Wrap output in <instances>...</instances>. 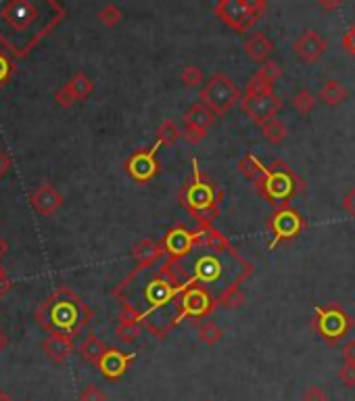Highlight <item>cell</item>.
Masks as SVG:
<instances>
[{"mask_svg": "<svg viewBox=\"0 0 355 401\" xmlns=\"http://www.w3.org/2000/svg\"><path fill=\"white\" fill-rule=\"evenodd\" d=\"M184 288L186 282L180 280L174 262L164 258L157 266L134 267L113 288V297L136 316L140 326L157 339H166L182 322L180 295Z\"/></svg>", "mask_w": 355, "mask_h": 401, "instance_id": "obj_1", "label": "cell"}, {"mask_svg": "<svg viewBox=\"0 0 355 401\" xmlns=\"http://www.w3.org/2000/svg\"><path fill=\"white\" fill-rule=\"evenodd\" d=\"M67 17L57 0H0V48L25 59Z\"/></svg>", "mask_w": 355, "mask_h": 401, "instance_id": "obj_2", "label": "cell"}, {"mask_svg": "<svg viewBox=\"0 0 355 401\" xmlns=\"http://www.w3.org/2000/svg\"><path fill=\"white\" fill-rule=\"evenodd\" d=\"M174 269L184 282L203 286L213 299L232 284H240L253 266L245 262L234 247L228 249H207L194 247L186 258L174 262Z\"/></svg>", "mask_w": 355, "mask_h": 401, "instance_id": "obj_3", "label": "cell"}, {"mask_svg": "<svg viewBox=\"0 0 355 401\" xmlns=\"http://www.w3.org/2000/svg\"><path fill=\"white\" fill-rule=\"evenodd\" d=\"M92 307L69 286H59L34 311L36 322L50 335L78 337L92 320Z\"/></svg>", "mask_w": 355, "mask_h": 401, "instance_id": "obj_4", "label": "cell"}, {"mask_svg": "<svg viewBox=\"0 0 355 401\" xmlns=\"http://www.w3.org/2000/svg\"><path fill=\"white\" fill-rule=\"evenodd\" d=\"M190 165H192V176L182 184L178 201L188 211V216L196 220L198 226L211 224L219 216L222 190L203 174L196 159H192Z\"/></svg>", "mask_w": 355, "mask_h": 401, "instance_id": "obj_5", "label": "cell"}, {"mask_svg": "<svg viewBox=\"0 0 355 401\" xmlns=\"http://www.w3.org/2000/svg\"><path fill=\"white\" fill-rule=\"evenodd\" d=\"M198 99H201L198 103H203L217 118V115H226L240 101V90L226 73L217 71L201 88Z\"/></svg>", "mask_w": 355, "mask_h": 401, "instance_id": "obj_6", "label": "cell"}, {"mask_svg": "<svg viewBox=\"0 0 355 401\" xmlns=\"http://www.w3.org/2000/svg\"><path fill=\"white\" fill-rule=\"evenodd\" d=\"M266 8H268V4L263 0H255V2H249V0H219L213 6V13L226 25H230L232 29L245 34L259 21V17L266 13Z\"/></svg>", "mask_w": 355, "mask_h": 401, "instance_id": "obj_7", "label": "cell"}, {"mask_svg": "<svg viewBox=\"0 0 355 401\" xmlns=\"http://www.w3.org/2000/svg\"><path fill=\"white\" fill-rule=\"evenodd\" d=\"M255 186L270 203H284L295 192V178L284 163H272Z\"/></svg>", "mask_w": 355, "mask_h": 401, "instance_id": "obj_8", "label": "cell"}, {"mask_svg": "<svg viewBox=\"0 0 355 401\" xmlns=\"http://www.w3.org/2000/svg\"><path fill=\"white\" fill-rule=\"evenodd\" d=\"M238 103H240L242 113L257 126H261L268 120L276 118V113L282 107V101L274 94V90H270V92H251V94L245 92V97H240Z\"/></svg>", "mask_w": 355, "mask_h": 401, "instance_id": "obj_9", "label": "cell"}, {"mask_svg": "<svg viewBox=\"0 0 355 401\" xmlns=\"http://www.w3.org/2000/svg\"><path fill=\"white\" fill-rule=\"evenodd\" d=\"M217 307L215 299L198 284L186 282V288L180 295V316L190 318V320H201L213 314V309Z\"/></svg>", "mask_w": 355, "mask_h": 401, "instance_id": "obj_10", "label": "cell"}, {"mask_svg": "<svg viewBox=\"0 0 355 401\" xmlns=\"http://www.w3.org/2000/svg\"><path fill=\"white\" fill-rule=\"evenodd\" d=\"M198 239H201V228L188 230L186 226L176 224L174 228H170V230L166 232V237H164L159 243H161V249H164L166 260L178 262V260L186 258V255L196 247Z\"/></svg>", "mask_w": 355, "mask_h": 401, "instance_id": "obj_11", "label": "cell"}, {"mask_svg": "<svg viewBox=\"0 0 355 401\" xmlns=\"http://www.w3.org/2000/svg\"><path fill=\"white\" fill-rule=\"evenodd\" d=\"M159 148H161V144L155 142L151 148L136 150V153L126 161V171H128V176H130L132 180H136L138 184L151 182V180L159 174V169H161V165H159V161H157V150H159Z\"/></svg>", "mask_w": 355, "mask_h": 401, "instance_id": "obj_12", "label": "cell"}, {"mask_svg": "<svg viewBox=\"0 0 355 401\" xmlns=\"http://www.w3.org/2000/svg\"><path fill=\"white\" fill-rule=\"evenodd\" d=\"M328 48V42L324 40L322 34L314 31V29H305L295 42H293V50L295 55L303 61V63H316L324 57Z\"/></svg>", "mask_w": 355, "mask_h": 401, "instance_id": "obj_13", "label": "cell"}, {"mask_svg": "<svg viewBox=\"0 0 355 401\" xmlns=\"http://www.w3.org/2000/svg\"><path fill=\"white\" fill-rule=\"evenodd\" d=\"M134 360H136V353H124L117 347H107V351L99 360L96 368H99V372L103 377H107L111 381H117L128 372V368H130V364Z\"/></svg>", "mask_w": 355, "mask_h": 401, "instance_id": "obj_14", "label": "cell"}, {"mask_svg": "<svg viewBox=\"0 0 355 401\" xmlns=\"http://www.w3.org/2000/svg\"><path fill=\"white\" fill-rule=\"evenodd\" d=\"M65 199L63 195L52 186V184H40L36 190H31L29 195V205L40 213V216H52L63 207Z\"/></svg>", "mask_w": 355, "mask_h": 401, "instance_id": "obj_15", "label": "cell"}, {"mask_svg": "<svg viewBox=\"0 0 355 401\" xmlns=\"http://www.w3.org/2000/svg\"><path fill=\"white\" fill-rule=\"evenodd\" d=\"M270 228L274 232V243H272V247H274L280 241L297 237L301 232V228H303V222H301V218L293 209H280V211H276L272 216Z\"/></svg>", "mask_w": 355, "mask_h": 401, "instance_id": "obj_16", "label": "cell"}, {"mask_svg": "<svg viewBox=\"0 0 355 401\" xmlns=\"http://www.w3.org/2000/svg\"><path fill=\"white\" fill-rule=\"evenodd\" d=\"M347 324H349V318L347 314L339 311V309H331V311H322L318 309V322L316 326L320 328V332L328 339H339L343 332H347Z\"/></svg>", "mask_w": 355, "mask_h": 401, "instance_id": "obj_17", "label": "cell"}, {"mask_svg": "<svg viewBox=\"0 0 355 401\" xmlns=\"http://www.w3.org/2000/svg\"><path fill=\"white\" fill-rule=\"evenodd\" d=\"M42 351L48 356V360H52L55 364H63L69 360V356L75 351V343L73 339L69 337H63V335H48L44 341H42Z\"/></svg>", "mask_w": 355, "mask_h": 401, "instance_id": "obj_18", "label": "cell"}, {"mask_svg": "<svg viewBox=\"0 0 355 401\" xmlns=\"http://www.w3.org/2000/svg\"><path fill=\"white\" fill-rule=\"evenodd\" d=\"M132 258L136 262V267H153L157 266L166 255H164V249H161L159 241L145 239V241H140V243H136L132 247Z\"/></svg>", "mask_w": 355, "mask_h": 401, "instance_id": "obj_19", "label": "cell"}, {"mask_svg": "<svg viewBox=\"0 0 355 401\" xmlns=\"http://www.w3.org/2000/svg\"><path fill=\"white\" fill-rule=\"evenodd\" d=\"M242 48H245V52H247L253 61H257V63L263 65L266 61H270V57H272V52H274V42H272L263 31H255V34H251V36L245 40Z\"/></svg>", "mask_w": 355, "mask_h": 401, "instance_id": "obj_20", "label": "cell"}, {"mask_svg": "<svg viewBox=\"0 0 355 401\" xmlns=\"http://www.w3.org/2000/svg\"><path fill=\"white\" fill-rule=\"evenodd\" d=\"M215 115L203 105V103H194L182 118V128H194V130H203L207 132L213 124Z\"/></svg>", "mask_w": 355, "mask_h": 401, "instance_id": "obj_21", "label": "cell"}, {"mask_svg": "<svg viewBox=\"0 0 355 401\" xmlns=\"http://www.w3.org/2000/svg\"><path fill=\"white\" fill-rule=\"evenodd\" d=\"M318 97L326 107H339L347 101V88L339 80H328L322 84Z\"/></svg>", "mask_w": 355, "mask_h": 401, "instance_id": "obj_22", "label": "cell"}, {"mask_svg": "<svg viewBox=\"0 0 355 401\" xmlns=\"http://www.w3.org/2000/svg\"><path fill=\"white\" fill-rule=\"evenodd\" d=\"M78 351H80V356H82L84 362L96 366L99 360L103 358V353L107 351V347H105V343H103L96 335H88V337L80 343Z\"/></svg>", "mask_w": 355, "mask_h": 401, "instance_id": "obj_23", "label": "cell"}, {"mask_svg": "<svg viewBox=\"0 0 355 401\" xmlns=\"http://www.w3.org/2000/svg\"><path fill=\"white\" fill-rule=\"evenodd\" d=\"M65 88L71 92V97H73L75 103H78V101H86V99L94 92V82H92L84 71H78V73L65 84Z\"/></svg>", "mask_w": 355, "mask_h": 401, "instance_id": "obj_24", "label": "cell"}, {"mask_svg": "<svg viewBox=\"0 0 355 401\" xmlns=\"http://www.w3.org/2000/svg\"><path fill=\"white\" fill-rule=\"evenodd\" d=\"M245 301H247V295L242 293L240 284H232L215 297V303L226 309H238L245 305Z\"/></svg>", "mask_w": 355, "mask_h": 401, "instance_id": "obj_25", "label": "cell"}, {"mask_svg": "<svg viewBox=\"0 0 355 401\" xmlns=\"http://www.w3.org/2000/svg\"><path fill=\"white\" fill-rule=\"evenodd\" d=\"M259 128H261L263 138H266L270 144H282V142L287 140V136H289V128H287V124H284V122H280L278 118L268 120V122H266V124H261Z\"/></svg>", "mask_w": 355, "mask_h": 401, "instance_id": "obj_26", "label": "cell"}, {"mask_svg": "<svg viewBox=\"0 0 355 401\" xmlns=\"http://www.w3.org/2000/svg\"><path fill=\"white\" fill-rule=\"evenodd\" d=\"M140 335H143V326L138 322H134V320H119L117 326H115V337L126 345L138 341Z\"/></svg>", "mask_w": 355, "mask_h": 401, "instance_id": "obj_27", "label": "cell"}, {"mask_svg": "<svg viewBox=\"0 0 355 401\" xmlns=\"http://www.w3.org/2000/svg\"><path fill=\"white\" fill-rule=\"evenodd\" d=\"M157 142L161 144V146H172V144H176L178 140L182 138V128L178 126L174 120H166V122H161V126L157 128Z\"/></svg>", "mask_w": 355, "mask_h": 401, "instance_id": "obj_28", "label": "cell"}, {"mask_svg": "<svg viewBox=\"0 0 355 401\" xmlns=\"http://www.w3.org/2000/svg\"><path fill=\"white\" fill-rule=\"evenodd\" d=\"M280 76H282V67H280L276 61H266V63L257 69V73L253 76V80H257V82L263 84V86L274 88V82H276Z\"/></svg>", "mask_w": 355, "mask_h": 401, "instance_id": "obj_29", "label": "cell"}, {"mask_svg": "<svg viewBox=\"0 0 355 401\" xmlns=\"http://www.w3.org/2000/svg\"><path fill=\"white\" fill-rule=\"evenodd\" d=\"M238 169H240V174H245L253 184H257V182L261 180L263 171H266V167H263V165L259 163V159L253 157V155H247L245 159H240V161H238Z\"/></svg>", "mask_w": 355, "mask_h": 401, "instance_id": "obj_30", "label": "cell"}, {"mask_svg": "<svg viewBox=\"0 0 355 401\" xmlns=\"http://www.w3.org/2000/svg\"><path fill=\"white\" fill-rule=\"evenodd\" d=\"M198 339H201V343L213 347V345H217V343L224 339V330H222L215 322L207 320V322H203V324L198 326Z\"/></svg>", "mask_w": 355, "mask_h": 401, "instance_id": "obj_31", "label": "cell"}, {"mask_svg": "<svg viewBox=\"0 0 355 401\" xmlns=\"http://www.w3.org/2000/svg\"><path fill=\"white\" fill-rule=\"evenodd\" d=\"M293 109L295 111H299L301 115H310L312 111H314V107H316V97L307 90V88H303V90H299L295 97H293Z\"/></svg>", "mask_w": 355, "mask_h": 401, "instance_id": "obj_32", "label": "cell"}, {"mask_svg": "<svg viewBox=\"0 0 355 401\" xmlns=\"http://www.w3.org/2000/svg\"><path fill=\"white\" fill-rule=\"evenodd\" d=\"M122 19H124V13H122V8H119L117 4H113V2L105 4V6L99 10V21H101L105 27H115Z\"/></svg>", "mask_w": 355, "mask_h": 401, "instance_id": "obj_33", "label": "cell"}, {"mask_svg": "<svg viewBox=\"0 0 355 401\" xmlns=\"http://www.w3.org/2000/svg\"><path fill=\"white\" fill-rule=\"evenodd\" d=\"M180 80H182V84L188 86V88H198V86L203 84L205 76H203V69H201L198 65H188V67L182 69Z\"/></svg>", "mask_w": 355, "mask_h": 401, "instance_id": "obj_34", "label": "cell"}, {"mask_svg": "<svg viewBox=\"0 0 355 401\" xmlns=\"http://www.w3.org/2000/svg\"><path fill=\"white\" fill-rule=\"evenodd\" d=\"M13 76H15V63H13V59L0 48V90L13 80Z\"/></svg>", "mask_w": 355, "mask_h": 401, "instance_id": "obj_35", "label": "cell"}, {"mask_svg": "<svg viewBox=\"0 0 355 401\" xmlns=\"http://www.w3.org/2000/svg\"><path fill=\"white\" fill-rule=\"evenodd\" d=\"M80 401H107V395L99 385L90 383L80 391Z\"/></svg>", "mask_w": 355, "mask_h": 401, "instance_id": "obj_36", "label": "cell"}, {"mask_svg": "<svg viewBox=\"0 0 355 401\" xmlns=\"http://www.w3.org/2000/svg\"><path fill=\"white\" fill-rule=\"evenodd\" d=\"M339 381H341V385H345V387L354 389L355 387V364H345V362H343V366L339 368Z\"/></svg>", "mask_w": 355, "mask_h": 401, "instance_id": "obj_37", "label": "cell"}, {"mask_svg": "<svg viewBox=\"0 0 355 401\" xmlns=\"http://www.w3.org/2000/svg\"><path fill=\"white\" fill-rule=\"evenodd\" d=\"M301 401H331V400H328V393H326L322 387L312 385V387H307V389L303 391Z\"/></svg>", "mask_w": 355, "mask_h": 401, "instance_id": "obj_38", "label": "cell"}, {"mask_svg": "<svg viewBox=\"0 0 355 401\" xmlns=\"http://www.w3.org/2000/svg\"><path fill=\"white\" fill-rule=\"evenodd\" d=\"M52 99H55V103H57L59 107H63V109H69L71 105H75V99H73V97H71V92L65 88V84H63V86L55 92V97H52Z\"/></svg>", "mask_w": 355, "mask_h": 401, "instance_id": "obj_39", "label": "cell"}, {"mask_svg": "<svg viewBox=\"0 0 355 401\" xmlns=\"http://www.w3.org/2000/svg\"><path fill=\"white\" fill-rule=\"evenodd\" d=\"M205 136H207V132H203V130L182 128V138H186V142H190V144H198V142H203Z\"/></svg>", "mask_w": 355, "mask_h": 401, "instance_id": "obj_40", "label": "cell"}, {"mask_svg": "<svg viewBox=\"0 0 355 401\" xmlns=\"http://www.w3.org/2000/svg\"><path fill=\"white\" fill-rule=\"evenodd\" d=\"M341 44H343V48L349 52V55H354L355 57V23L343 34V40H341Z\"/></svg>", "mask_w": 355, "mask_h": 401, "instance_id": "obj_41", "label": "cell"}, {"mask_svg": "<svg viewBox=\"0 0 355 401\" xmlns=\"http://www.w3.org/2000/svg\"><path fill=\"white\" fill-rule=\"evenodd\" d=\"M10 286H13V282H10V278H8L6 269H4L2 264H0V299L10 290Z\"/></svg>", "mask_w": 355, "mask_h": 401, "instance_id": "obj_42", "label": "cell"}, {"mask_svg": "<svg viewBox=\"0 0 355 401\" xmlns=\"http://www.w3.org/2000/svg\"><path fill=\"white\" fill-rule=\"evenodd\" d=\"M343 209H345L352 218H355V188H352V190L345 195V199H343Z\"/></svg>", "mask_w": 355, "mask_h": 401, "instance_id": "obj_43", "label": "cell"}, {"mask_svg": "<svg viewBox=\"0 0 355 401\" xmlns=\"http://www.w3.org/2000/svg\"><path fill=\"white\" fill-rule=\"evenodd\" d=\"M341 356H343V362H345V364H355V341H349V343L343 347Z\"/></svg>", "mask_w": 355, "mask_h": 401, "instance_id": "obj_44", "label": "cell"}, {"mask_svg": "<svg viewBox=\"0 0 355 401\" xmlns=\"http://www.w3.org/2000/svg\"><path fill=\"white\" fill-rule=\"evenodd\" d=\"M10 165H13V161H10V157L0 148V178H4L6 174H8V169H10Z\"/></svg>", "mask_w": 355, "mask_h": 401, "instance_id": "obj_45", "label": "cell"}, {"mask_svg": "<svg viewBox=\"0 0 355 401\" xmlns=\"http://www.w3.org/2000/svg\"><path fill=\"white\" fill-rule=\"evenodd\" d=\"M6 251H8V243H6V241H4V239L0 237V260H2L4 255H6Z\"/></svg>", "mask_w": 355, "mask_h": 401, "instance_id": "obj_46", "label": "cell"}, {"mask_svg": "<svg viewBox=\"0 0 355 401\" xmlns=\"http://www.w3.org/2000/svg\"><path fill=\"white\" fill-rule=\"evenodd\" d=\"M6 345H8V337L0 330V351H4V349H6Z\"/></svg>", "mask_w": 355, "mask_h": 401, "instance_id": "obj_47", "label": "cell"}, {"mask_svg": "<svg viewBox=\"0 0 355 401\" xmlns=\"http://www.w3.org/2000/svg\"><path fill=\"white\" fill-rule=\"evenodd\" d=\"M337 6H339V2H322V8H328V10L337 8Z\"/></svg>", "mask_w": 355, "mask_h": 401, "instance_id": "obj_48", "label": "cell"}, {"mask_svg": "<svg viewBox=\"0 0 355 401\" xmlns=\"http://www.w3.org/2000/svg\"><path fill=\"white\" fill-rule=\"evenodd\" d=\"M0 401H10V400H8L6 395H2V393H0Z\"/></svg>", "mask_w": 355, "mask_h": 401, "instance_id": "obj_49", "label": "cell"}, {"mask_svg": "<svg viewBox=\"0 0 355 401\" xmlns=\"http://www.w3.org/2000/svg\"><path fill=\"white\" fill-rule=\"evenodd\" d=\"M205 401H211V400H205Z\"/></svg>", "mask_w": 355, "mask_h": 401, "instance_id": "obj_50", "label": "cell"}]
</instances>
